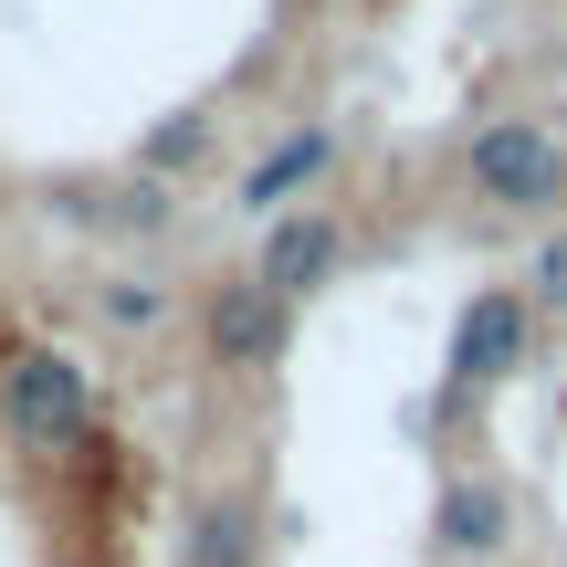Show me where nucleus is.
Instances as JSON below:
<instances>
[{"label":"nucleus","instance_id":"obj_10","mask_svg":"<svg viewBox=\"0 0 567 567\" xmlns=\"http://www.w3.org/2000/svg\"><path fill=\"white\" fill-rule=\"evenodd\" d=\"M526 284H536L526 305H557V316H567V231H547V243H536V264H526Z\"/></svg>","mask_w":567,"mask_h":567},{"label":"nucleus","instance_id":"obj_6","mask_svg":"<svg viewBox=\"0 0 567 567\" xmlns=\"http://www.w3.org/2000/svg\"><path fill=\"white\" fill-rule=\"evenodd\" d=\"M326 168H337V126H295V137H274L264 158L243 168V210H295V189H316Z\"/></svg>","mask_w":567,"mask_h":567},{"label":"nucleus","instance_id":"obj_11","mask_svg":"<svg viewBox=\"0 0 567 567\" xmlns=\"http://www.w3.org/2000/svg\"><path fill=\"white\" fill-rule=\"evenodd\" d=\"M105 316H116V326H158V316H168V284H116Z\"/></svg>","mask_w":567,"mask_h":567},{"label":"nucleus","instance_id":"obj_3","mask_svg":"<svg viewBox=\"0 0 567 567\" xmlns=\"http://www.w3.org/2000/svg\"><path fill=\"white\" fill-rule=\"evenodd\" d=\"M536 347V305L515 284H484V295L452 316V389H484V379H515Z\"/></svg>","mask_w":567,"mask_h":567},{"label":"nucleus","instance_id":"obj_5","mask_svg":"<svg viewBox=\"0 0 567 567\" xmlns=\"http://www.w3.org/2000/svg\"><path fill=\"white\" fill-rule=\"evenodd\" d=\"M284 316L295 305H274L264 284H221L210 295V358L221 368H274L284 358Z\"/></svg>","mask_w":567,"mask_h":567},{"label":"nucleus","instance_id":"obj_2","mask_svg":"<svg viewBox=\"0 0 567 567\" xmlns=\"http://www.w3.org/2000/svg\"><path fill=\"white\" fill-rule=\"evenodd\" d=\"M463 179L484 189L494 210H557L567 200V147L536 116H494L484 137L463 147Z\"/></svg>","mask_w":567,"mask_h":567},{"label":"nucleus","instance_id":"obj_1","mask_svg":"<svg viewBox=\"0 0 567 567\" xmlns=\"http://www.w3.org/2000/svg\"><path fill=\"white\" fill-rule=\"evenodd\" d=\"M0 421H11L21 452H74L95 431V368L63 358V347H21L0 368Z\"/></svg>","mask_w":567,"mask_h":567},{"label":"nucleus","instance_id":"obj_7","mask_svg":"<svg viewBox=\"0 0 567 567\" xmlns=\"http://www.w3.org/2000/svg\"><path fill=\"white\" fill-rule=\"evenodd\" d=\"M431 547H442V557H505L515 547V505L494 484H442V505H431Z\"/></svg>","mask_w":567,"mask_h":567},{"label":"nucleus","instance_id":"obj_4","mask_svg":"<svg viewBox=\"0 0 567 567\" xmlns=\"http://www.w3.org/2000/svg\"><path fill=\"white\" fill-rule=\"evenodd\" d=\"M337 252H347V231L326 221V210H284V221L264 231V264H252V284H264L274 305H295V295H316V284L337 274Z\"/></svg>","mask_w":567,"mask_h":567},{"label":"nucleus","instance_id":"obj_8","mask_svg":"<svg viewBox=\"0 0 567 567\" xmlns=\"http://www.w3.org/2000/svg\"><path fill=\"white\" fill-rule=\"evenodd\" d=\"M189 567H252V505H200L189 515Z\"/></svg>","mask_w":567,"mask_h":567},{"label":"nucleus","instance_id":"obj_9","mask_svg":"<svg viewBox=\"0 0 567 567\" xmlns=\"http://www.w3.org/2000/svg\"><path fill=\"white\" fill-rule=\"evenodd\" d=\"M200 147H210V116H168L158 137L137 147V158H147V168H189V158H200Z\"/></svg>","mask_w":567,"mask_h":567}]
</instances>
